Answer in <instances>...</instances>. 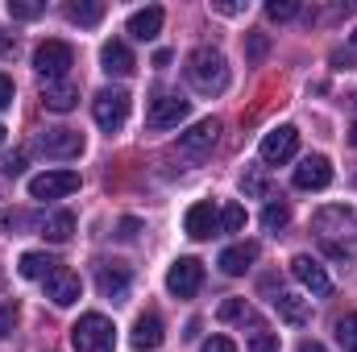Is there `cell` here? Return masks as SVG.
<instances>
[{
  "instance_id": "obj_10",
  "label": "cell",
  "mask_w": 357,
  "mask_h": 352,
  "mask_svg": "<svg viewBox=\"0 0 357 352\" xmlns=\"http://www.w3.org/2000/svg\"><path fill=\"white\" fill-rule=\"evenodd\" d=\"M71 191H79V175L75 170H46V175L29 178V195L33 199H63Z\"/></svg>"
},
{
  "instance_id": "obj_19",
  "label": "cell",
  "mask_w": 357,
  "mask_h": 352,
  "mask_svg": "<svg viewBox=\"0 0 357 352\" xmlns=\"http://www.w3.org/2000/svg\"><path fill=\"white\" fill-rule=\"evenodd\" d=\"M274 311H278V319L291 323V328H303V323L312 319L307 298H299V294H291V290H278V294H274Z\"/></svg>"
},
{
  "instance_id": "obj_1",
  "label": "cell",
  "mask_w": 357,
  "mask_h": 352,
  "mask_svg": "<svg viewBox=\"0 0 357 352\" xmlns=\"http://www.w3.org/2000/svg\"><path fill=\"white\" fill-rule=\"evenodd\" d=\"M312 228H316L320 249H324L333 262H354L357 257V216H354V207L328 203V207L316 211Z\"/></svg>"
},
{
  "instance_id": "obj_41",
  "label": "cell",
  "mask_w": 357,
  "mask_h": 352,
  "mask_svg": "<svg viewBox=\"0 0 357 352\" xmlns=\"http://www.w3.org/2000/svg\"><path fill=\"white\" fill-rule=\"evenodd\" d=\"M4 50H8V33H0V54H4Z\"/></svg>"
},
{
  "instance_id": "obj_13",
  "label": "cell",
  "mask_w": 357,
  "mask_h": 352,
  "mask_svg": "<svg viewBox=\"0 0 357 352\" xmlns=\"http://www.w3.org/2000/svg\"><path fill=\"white\" fill-rule=\"evenodd\" d=\"M96 290H100L104 298L121 303V298L129 294V269L121 262H100L96 265Z\"/></svg>"
},
{
  "instance_id": "obj_31",
  "label": "cell",
  "mask_w": 357,
  "mask_h": 352,
  "mask_svg": "<svg viewBox=\"0 0 357 352\" xmlns=\"http://www.w3.org/2000/svg\"><path fill=\"white\" fill-rule=\"evenodd\" d=\"M241 186H245L250 195H266V191H270V186H266V175H262L258 166H250V170H245V178H241Z\"/></svg>"
},
{
  "instance_id": "obj_21",
  "label": "cell",
  "mask_w": 357,
  "mask_h": 352,
  "mask_svg": "<svg viewBox=\"0 0 357 352\" xmlns=\"http://www.w3.org/2000/svg\"><path fill=\"white\" fill-rule=\"evenodd\" d=\"M162 8L158 4H150V8H137L133 17H129V33L137 38V42H154L158 38V29H162Z\"/></svg>"
},
{
  "instance_id": "obj_32",
  "label": "cell",
  "mask_w": 357,
  "mask_h": 352,
  "mask_svg": "<svg viewBox=\"0 0 357 352\" xmlns=\"http://www.w3.org/2000/svg\"><path fill=\"white\" fill-rule=\"evenodd\" d=\"M17 315H21V311H17V303H4V307H0V340L17 328Z\"/></svg>"
},
{
  "instance_id": "obj_35",
  "label": "cell",
  "mask_w": 357,
  "mask_h": 352,
  "mask_svg": "<svg viewBox=\"0 0 357 352\" xmlns=\"http://www.w3.org/2000/svg\"><path fill=\"white\" fill-rule=\"evenodd\" d=\"M199 352H237V344H233L229 336H212V340H204Z\"/></svg>"
},
{
  "instance_id": "obj_4",
  "label": "cell",
  "mask_w": 357,
  "mask_h": 352,
  "mask_svg": "<svg viewBox=\"0 0 357 352\" xmlns=\"http://www.w3.org/2000/svg\"><path fill=\"white\" fill-rule=\"evenodd\" d=\"M75 67V50L67 46V42H59V38H50V42H42L38 50H33V71L46 79V83H63V75Z\"/></svg>"
},
{
  "instance_id": "obj_15",
  "label": "cell",
  "mask_w": 357,
  "mask_h": 352,
  "mask_svg": "<svg viewBox=\"0 0 357 352\" xmlns=\"http://www.w3.org/2000/svg\"><path fill=\"white\" fill-rule=\"evenodd\" d=\"M291 273H295V282L303 286V290H312L316 298H324L328 290H333V282H328V273H324V265L312 262L307 253H299L295 262H291Z\"/></svg>"
},
{
  "instance_id": "obj_6",
  "label": "cell",
  "mask_w": 357,
  "mask_h": 352,
  "mask_svg": "<svg viewBox=\"0 0 357 352\" xmlns=\"http://www.w3.org/2000/svg\"><path fill=\"white\" fill-rule=\"evenodd\" d=\"M191 116V99H183L178 91H158L154 99H150V108H146V125L150 129H175L178 120H187Z\"/></svg>"
},
{
  "instance_id": "obj_3",
  "label": "cell",
  "mask_w": 357,
  "mask_h": 352,
  "mask_svg": "<svg viewBox=\"0 0 357 352\" xmlns=\"http://www.w3.org/2000/svg\"><path fill=\"white\" fill-rule=\"evenodd\" d=\"M71 344H75V352H112L116 328H112L108 315L88 311V315H79V323L71 328Z\"/></svg>"
},
{
  "instance_id": "obj_36",
  "label": "cell",
  "mask_w": 357,
  "mask_h": 352,
  "mask_svg": "<svg viewBox=\"0 0 357 352\" xmlns=\"http://www.w3.org/2000/svg\"><path fill=\"white\" fill-rule=\"evenodd\" d=\"M241 315H245V298H229L220 307V319H241Z\"/></svg>"
},
{
  "instance_id": "obj_28",
  "label": "cell",
  "mask_w": 357,
  "mask_h": 352,
  "mask_svg": "<svg viewBox=\"0 0 357 352\" xmlns=\"http://www.w3.org/2000/svg\"><path fill=\"white\" fill-rule=\"evenodd\" d=\"M8 13H13L17 21H33V17L46 13V4H38V0H8Z\"/></svg>"
},
{
  "instance_id": "obj_25",
  "label": "cell",
  "mask_w": 357,
  "mask_h": 352,
  "mask_svg": "<svg viewBox=\"0 0 357 352\" xmlns=\"http://www.w3.org/2000/svg\"><path fill=\"white\" fill-rule=\"evenodd\" d=\"M67 17L79 21V25H96V21L104 17V4H100V0H71V4H67Z\"/></svg>"
},
{
  "instance_id": "obj_30",
  "label": "cell",
  "mask_w": 357,
  "mask_h": 352,
  "mask_svg": "<svg viewBox=\"0 0 357 352\" xmlns=\"http://www.w3.org/2000/svg\"><path fill=\"white\" fill-rule=\"evenodd\" d=\"M266 17L270 21H291V17H299V0H270Z\"/></svg>"
},
{
  "instance_id": "obj_5",
  "label": "cell",
  "mask_w": 357,
  "mask_h": 352,
  "mask_svg": "<svg viewBox=\"0 0 357 352\" xmlns=\"http://www.w3.org/2000/svg\"><path fill=\"white\" fill-rule=\"evenodd\" d=\"M91 116H96V125H100L104 133H116V129L129 120V91H121V88L96 91V99H91Z\"/></svg>"
},
{
  "instance_id": "obj_8",
  "label": "cell",
  "mask_w": 357,
  "mask_h": 352,
  "mask_svg": "<svg viewBox=\"0 0 357 352\" xmlns=\"http://www.w3.org/2000/svg\"><path fill=\"white\" fill-rule=\"evenodd\" d=\"M38 150L46 158H79L84 154V133L79 129H46V133H38Z\"/></svg>"
},
{
  "instance_id": "obj_12",
  "label": "cell",
  "mask_w": 357,
  "mask_h": 352,
  "mask_svg": "<svg viewBox=\"0 0 357 352\" xmlns=\"http://www.w3.org/2000/svg\"><path fill=\"white\" fill-rule=\"evenodd\" d=\"M79 273L75 269H67V265H54L50 269V278H46V298L54 303V307H71V303H79Z\"/></svg>"
},
{
  "instance_id": "obj_17",
  "label": "cell",
  "mask_w": 357,
  "mask_h": 352,
  "mask_svg": "<svg viewBox=\"0 0 357 352\" xmlns=\"http://www.w3.org/2000/svg\"><path fill=\"white\" fill-rule=\"evenodd\" d=\"M100 67H104L108 75H116V79H125V75H133V71H137L133 50H129L125 42H104V50H100Z\"/></svg>"
},
{
  "instance_id": "obj_39",
  "label": "cell",
  "mask_w": 357,
  "mask_h": 352,
  "mask_svg": "<svg viewBox=\"0 0 357 352\" xmlns=\"http://www.w3.org/2000/svg\"><path fill=\"white\" fill-rule=\"evenodd\" d=\"M250 54H254V58H262V54H266V42H262V38H254V42H250Z\"/></svg>"
},
{
  "instance_id": "obj_16",
  "label": "cell",
  "mask_w": 357,
  "mask_h": 352,
  "mask_svg": "<svg viewBox=\"0 0 357 352\" xmlns=\"http://www.w3.org/2000/svg\"><path fill=\"white\" fill-rule=\"evenodd\" d=\"M328 182H333V162L320 158V154H312L295 166V186L299 191H324Z\"/></svg>"
},
{
  "instance_id": "obj_23",
  "label": "cell",
  "mask_w": 357,
  "mask_h": 352,
  "mask_svg": "<svg viewBox=\"0 0 357 352\" xmlns=\"http://www.w3.org/2000/svg\"><path fill=\"white\" fill-rule=\"evenodd\" d=\"M71 232H75V216H71V211H54V216H46V220H42V237H46L50 245L71 241Z\"/></svg>"
},
{
  "instance_id": "obj_43",
  "label": "cell",
  "mask_w": 357,
  "mask_h": 352,
  "mask_svg": "<svg viewBox=\"0 0 357 352\" xmlns=\"http://www.w3.org/2000/svg\"><path fill=\"white\" fill-rule=\"evenodd\" d=\"M4 133H8V129H4V125H0V145H4Z\"/></svg>"
},
{
  "instance_id": "obj_42",
  "label": "cell",
  "mask_w": 357,
  "mask_h": 352,
  "mask_svg": "<svg viewBox=\"0 0 357 352\" xmlns=\"http://www.w3.org/2000/svg\"><path fill=\"white\" fill-rule=\"evenodd\" d=\"M349 141H354V145H357V120H354V133H349Z\"/></svg>"
},
{
  "instance_id": "obj_40",
  "label": "cell",
  "mask_w": 357,
  "mask_h": 352,
  "mask_svg": "<svg viewBox=\"0 0 357 352\" xmlns=\"http://www.w3.org/2000/svg\"><path fill=\"white\" fill-rule=\"evenodd\" d=\"M299 352H328V349H324L320 340H303V344H299Z\"/></svg>"
},
{
  "instance_id": "obj_38",
  "label": "cell",
  "mask_w": 357,
  "mask_h": 352,
  "mask_svg": "<svg viewBox=\"0 0 357 352\" xmlns=\"http://www.w3.org/2000/svg\"><path fill=\"white\" fill-rule=\"evenodd\" d=\"M121 237L133 241V237H137V220H125V224H121Z\"/></svg>"
},
{
  "instance_id": "obj_27",
  "label": "cell",
  "mask_w": 357,
  "mask_h": 352,
  "mask_svg": "<svg viewBox=\"0 0 357 352\" xmlns=\"http://www.w3.org/2000/svg\"><path fill=\"white\" fill-rule=\"evenodd\" d=\"M337 340H341L345 352H357V311H349V315L337 319Z\"/></svg>"
},
{
  "instance_id": "obj_11",
  "label": "cell",
  "mask_w": 357,
  "mask_h": 352,
  "mask_svg": "<svg viewBox=\"0 0 357 352\" xmlns=\"http://www.w3.org/2000/svg\"><path fill=\"white\" fill-rule=\"evenodd\" d=\"M216 133H220V125H216L212 116H208V120H199V125H191V129L178 137V154H183V158H191V162H199L204 154H212Z\"/></svg>"
},
{
  "instance_id": "obj_2",
  "label": "cell",
  "mask_w": 357,
  "mask_h": 352,
  "mask_svg": "<svg viewBox=\"0 0 357 352\" xmlns=\"http://www.w3.org/2000/svg\"><path fill=\"white\" fill-rule=\"evenodd\" d=\"M187 83L199 91V95H220L229 88V63L220 50L212 46H199L187 54Z\"/></svg>"
},
{
  "instance_id": "obj_34",
  "label": "cell",
  "mask_w": 357,
  "mask_h": 352,
  "mask_svg": "<svg viewBox=\"0 0 357 352\" xmlns=\"http://www.w3.org/2000/svg\"><path fill=\"white\" fill-rule=\"evenodd\" d=\"M250 352H282V349H278V336L258 332V336H254V344H250Z\"/></svg>"
},
{
  "instance_id": "obj_9",
  "label": "cell",
  "mask_w": 357,
  "mask_h": 352,
  "mask_svg": "<svg viewBox=\"0 0 357 352\" xmlns=\"http://www.w3.org/2000/svg\"><path fill=\"white\" fill-rule=\"evenodd\" d=\"M199 286H204V265L195 262V257H178V262L167 269V290H171L175 298H191Z\"/></svg>"
},
{
  "instance_id": "obj_44",
  "label": "cell",
  "mask_w": 357,
  "mask_h": 352,
  "mask_svg": "<svg viewBox=\"0 0 357 352\" xmlns=\"http://www.w3.org/2000/svg\"><path fill=\"white\" fill-rule=\"evenodd\" d=\"M349 42H354V46H357V29H354V33H349Z\"/></svg>"
},
{
  "instance_id": "obj_29",
  "label": "cell",
  "mask_w": 357,
  "mask_h": 352,
  "mask_svg": "<svg viewBox=\"0 0 357 352\" xmlns=\"http://www.w3.org/2000/svg\"><path fill=\"white\" fill-rule=\"evenodd\" d=\"M220 228H225V232H241V228H245V207H241V203H229V207L220 211Z\"/></svg>"
},
{
  "instance_id": "obj_37",
  "label": "cell",
  "mask_w": 357,
  "mask_h": 352,
  "mask_svg": "<svg viewBox=\"0 0 357 352\" xmlns=\"http://www.w3.org/2000/svg\"><path fill=\"white\" fill-rule=\"evenodd\" d=\"M8 104H13V79H8V75H0V112H4Z\"/></svg>"
},
{
  "instance_id": "obj_7",
  "label": "cell",
  "mask_w": 357,
  "mask_h": 352,
  "mask_svg": "<svg viewBox=\"0 0 357 352\" xmlns=\"http://www.w3.org/2000/svg\"><path fill=\"white\" fill-rule=\"evenodd\" d=\"M295 150H299V129H295V125H278L274 133L262 137V162H266V166H282V162H291Z\"/></svg>"
},
{
  "instance_id": "obj_18",
  "label": "cell",
  "mask_w": 357,
  "mask_h": 352,
  "mask_svg": "<svg viewBox=\"0 0 357 352\" xmlns=\"http://www.w3.org/2000/svg\"><path fill=\"white\" fill-rule=\"evenodd\" d=\"M162 340H167V332H162V319H158L154 311L137 315V323H133V349L154 352V349H162Z\"/></svg>"
},
{
  "instance_id": "obj_24",
  "label": "cell",
  "mask_w": 357,
  "mask_h": 352,
  "mask_svg": "<svg viewBox=\"0 0 357 352\" xmlns=\"http://www.w3.org/2000/svg\"><path fill=\"white\" fill-rule=\"evenodd\" d=\"M54 257H46V253H21V262H17V269H21V278H29V282H46L50 278V269H54Z\"/></svg>"
},
{
  "instance_id": "obj_26",
  "label": "cell",
  "mask_w": 357,
  "mask_h": 352,
  "mask_svg": "<svg viewBox=\"0 0 357 352\" xmlns=\"http://www.w3.org/2000/svg\"><path fill=\"white\" fill-rule=\"evenodd\" d=\"M287 224H291V207H287L282 199H278V203H266V211H262V228H266V232H282Z\"/></svg>"
},
{
  "instance_id": "obj_33",
  "label": "cell",
  "mask_w": 357,
  "mask_h": 352,
  "mask_svg": "<svg viewBox=\"0 0 357 352\" xmlns=\"http://www.w3.org/2000/svg\"><path fill=\"white\" fill-rule=\"evenodd\" d=\"M0 175H8V178L25 175V154H8V158H0Z\"/></svg>"
},
{
  "instance_id": "obj_22",
  "label": "cell",
  "mask_w": 357,
  "mask_h": 352,
  "mask_svg": "<svg viewBox=\"0 0 357 352\" xmlns=\"http://www.w3.org/2000/svg\"><path fill=\"white\" fill-rule=\"evenodd\" d=\"M42 104H46L50 112H71V108L79 104V88H75V83H46V88H42Z\"/></svg>"
},
{
  "instance_id": "obj_20",
  "label": "cell",
  "mask_w": 357,
  "mask_h": 352,
  "mask_svg": "<svg viewBox=\"0 0 357 352\" xmlns=\"http://www.w3.org/2000/svg\"><path fill=\"white\" fill-rule=\"evenodd\" d=\"M254 262H258V245H254V241H241V245H229L216 265H220L229 278H237V273H245Z\"/></svg>"
},
{
  "instance_id": "obj_14",
  "label": "cell",
  "mask_w": 357,
  "mask_h": 352,
  "mask_svg": "<svg viewBox=\"0 0 357 352\" xmlns=\"http://www.w3.org/2000/svg\"><path fill=\"white\" fill-rule=\"evenodd\" d=\"M183 228H187L191 241H208V237L220 228V211H216L208 199H204V203H191L187 216H183Z\"/></svg>"
}]
</instances>
